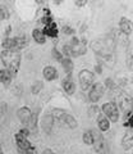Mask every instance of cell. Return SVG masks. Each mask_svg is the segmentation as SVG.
I'll use <instances>...</instances> for the list:
<instances>
[{"label": "cell", "mask_w": 133, "mask_h": 154, "mask_svg": "<svg viewBox=\"0 0 133 154\" xmlns=\"http://www.w3.org/2000/svg\"><path fill=\"white\" fill-rule=\"evenodd\" d=\"M28 45V38L25 36H16V37H4L1 41L3 50H10V51H18L25 49Z\"/></svg>", "instance_id": "7a4b0ae2"}, {"label": "cell", "mask_w": 133, "mask_h": 154, "mask_svg": "<svg viewBox=\"0 0 133 154\" xmlns=\"http://www.w3.org/2000/svg\"><path fill=\"white\" fill-rule=\"evenodd\" d=\"M61 32L63 33H65L66 36H72V35H74L75 33V31L73 30L70 26H68V25H65V26H63V28H61Z\"/></svg>", "instance_id": "4dcf8cb0"}, {"label": "cell", "mask_w": 133, "mask_h": 154, "mask_svg": "<svg viewBox=\"0 0 133 154\" xmlns=\"http://www.w3.org/2000/svg\"><path fill=\"white\" fill-rule=\"evenodd\" d=\"M120 145L124 150H128V149L133 148V130H127L126 134L123 135Z\"/></svg>", "instance_id": "9a60e30c"}, {"label": "cell", "mask_w": 133, "mask_h": 154, "mask_svg": "<svg viewBox=\"0 0 133 154\" xmlns=\"http://www.w3.org/2000/svg\"><path fill=\"white\" fill-rule=\"evenodd\" d=\"M0 154H4V152H3V149L0 148Z\"/></svg>", "instance_id": "d590c367"}, {"label": "cell", "mask_w": 133, "mask_h": 154, "mask_svg": "<svg viewBox=\"0 0 133 154\" xmlns=\"http://www.w3.org/2000/svg\"><path fill=\"white\" fill-rule=\"evenodd\" d=\"M42 32H44V35L47 36V37H51V38H55L58 37L59 35V30H58V25H56V22H51L49 25L44 26L42 28Z\"/></svg>", "instance_id": "4fadbf2b"}, {"label": "cell", "mask_w": 133, "mask_h": 154, "mask_svg": "<svg viewBox=\"0 0 133 154\" xmlns=\"http://www.w3.org/2000/svg\"><path fill=\"white\" fill-rule=\"evenodd\" d=\"M54 118L51 117V114H45L44 118H42V128L46 134H50L51 132V128H53V125H54Z\"/></svg>", "instance_id": "d6986e66"}, {"label": "cell", "mask_w": 133, "mask_h": 154, "mask_svg": "<svg viewBox=\"0 0 133 154\" xmlns=\"http://www.w3.org/2000/svg\"><path fill=\"white\" fill-rule=\"evenodd\" d=\"M36 127H37V116L32 113V117L30 119V122L27 123V128L30 130V132H31V130H35Z\"/></svg>", "instance_id": "83f0119b"}, {"label": "cell", "mask_w": 133, "mask_h": 154, "mask_svg": "<svg viewBox=\"0 0 133 154\" xmlns=\"http://www.w3.org/2000/svg\"><path fill=\"white\" fill-rule=\"evenodd\" d=\"M101 113L110 121V123H118L120 119V110L115 102H106L101 105Z\"/></svg>", "instance_id": "5b68a950"}, {"label": "cell", "mask_w": 133, "mask_h": 154, "mask_svg": "<svg viewBox=\"0 0 133 154\" xmlns=\"http://www.w3.org/2000/svg\"><path fill=\"white\" fill-rule=\"evenodd\" d=\"M105 94V86L102 82H95L88 90V100L92 104H96L100 102V99Z\"/></svg>", "instance_id": "9c48e42d"}, {"label": "cell", "mask_w": 133, "mask_h": 154, "mask_svg": "<svg viewBox=\"0 0 133 154\" xmlns=\"http://www.w3.org/2000/svg\"><path fill=\"white\" fill-rule=\"evenodd\" d=\"M115 104L118 105L119 110H123V112H127L129 110L133 105V99L131 98V95H128L127 91L124 90H118L117 91V102Z\"/></svg>", "instance_id": "ba28073f"}, {"label": "cell", "mask_w": 133, "mask_h": 154, "mask_svg": "<svg viewBox=\"0 0 133 154\" xmlns=\"http://www.w3.org/2000/svg\"><path fill=\"white\" fill-rule=\"evenodd\" d=\"M51 55H53V58H54L56 62H61V60H63V58H64V55L61 54V53L58 49H56L55 46L51 49Z\"/></svg>", "instance_id": "f1b7e54d"}, {"label": "cell", "mask_w": 133, "mask_h": 154, "mask_svg": "<svg viewBox=\"0 0 133 154\" xmlns=\"http://www.w3.org/2000/svg\"><path fill=\"white\" fill-rule=\"evenodd\" d=\"M100 113H101V109H100L97 105H92V107L90 108V110H88V114L91 116V117H93V118H96Z\"/></svg>", "instance_id": "f546056e"}, {"label": "cell", "mask_w": 133, "mask_h": 154, "mask_svg": "<svg viewBox=\"0 0 133 154\" xmlns=\"http://www.w3.org/2000/svg\"><path fill=\"white\" fill-rule=\"evenodd\" d=\"M92 134L95 137V144H93L95 152L97 154H108L109 153V144L105 140V137H104L102 132H100L99 130H92Z\"/></svg>", "instance_id": "52a82bcc"}, {"label": "cell", "mask_w": 133, "mask_h": 154, "mask_svg": "<svg viewBox=\"0 0 133 154\" xmlns=\"http://www.w3.org/2000/svg\"><path fill=\"white\" fill-rule=\"evenodd\" d=\"M131 154H133V153H131Z\"/></svg>", "instance_id": "f35d334b"}, {"label": "cell", "mask_w": 133, "mask_h": 154, "mask_svg": "<svg viewBox=\"0 0 133 154\" xmlns=\"http://www.w3.org/2000/svg\"><path fill=\"white\" fill-rule=\"evenodd\" d=\"M14 139H16V144H17V150L18 149H26L30 148L32 144L30 143V140L27 139L26 135H23L22 132H17L14 135Z\"/></svg>", "instance_id": "5bb4252c"}, {"label": "cell", "mask_w": 133, "mask_h": 154, "mask_svg": "<svg viewBox=\"0 0 133 154\" xmlns=\"http://www.w3.org/2000/svg\"><path fill=\"white\" fill-rule=\"evenodd\" d=\"M82 140L83 143L86 144L88 146H93L95 144V137H93V134H92V130H87V131H84L83 135H82Z\"/></svg>", "instance_id": "603a6c76"}, {"label": "cell", "mask_w": 133, "mask_h": 154, "mask_svg": "<svg viewBox=\"0 0 133 154\" xmlns=\"http://www.w3.org/2000/svg\"><path fill=\"white\" fill-rule=\"evenodd\" d=\"M9 9L7 8V5H4V4H0V23H1L4 19H8L9 18Z\"/></svg>", "instance_id": "d4e9b609"}, {"label": "cell", "mask_w": 133, "mask_h": 154, "mask_svg": "<svg viewBox=\"0 0 133 154\" xmlns=\"http://www.w3.org/2000/svg\"><path fill=\"white\" fill-rule=\"evenodd\" d=\"M108 154H114V153H108Z\"/></svg>", "instance_id": "8d00e7d4"}, {"label": "cell", "mask_w": 133, "mask_h": 154, "mask_svg": "<svg viewBox=\"0 0 133 154\" xmlns=\"http://www.w3.org/2000/svg\"><path fill=\"white\" fill-rule=\"evenodd\" d=\"M74 4L77 7H83V5H86V4H87V2H84V0H82V2H79V0H75Z\"/></svg>", "instance_id": "836d02e7"}, {"label": "cell", "mask_w": 133, "mask_h": 154, "mask_svg": "<svg viewBox=\"0 0 133 154\" xmlns=\"http://www.w3.org/2000/svg\"><path fill=\"white\" fill-rule=\"evenodd\" d=\"M132 109H133V105H132Z\"/></svg>", "instance_id": "74e56055"}, {"label": "cell", "mask_w": 133, "mask_h": 154, "mask_svg": "<svg viewBox=\"0 0 133 154\" xmlns=\"http://www.w3.org/2000/svg\"><path fill=\"white\" fill-rule=\"evenodd\" d=\"M78 82L79 88L83 91L90 90V88L95 84V72L90 69H82L78 73Z\"/></svg>", "instance_id": "8992f818"}, {"label": "cell", "mask_w": 133, "mask_h": 154, "mask_svg": "<svg viewBox=\"0 0 133 154\" xmlns=\"http://www.w3.org/2000/svg\"><path fill=\"white\" fill-rule=\"evenodd\" d=\"M118 27H119V31L122 35H124L127 37L133 33V21H131L127 17H120L119 22H118Z\"/></svg>", "instance_id": "30bf717a"}, {"label": "cell", "mask_w": 133, "mask_h": 154, "mask_svg": "<svg viewBox=\"0 0 133 154\" xmlns=\"http://www.w3.org/2000/svg\"><path fill=\"white\" fill-rule=\"evenodd\" d=\"M104 86H105V90L108 89L109 91H111V93H117V91L119 90V85L113 79H106L105 82H104Z\"/></svg>", "instance_id": "cb8c5ba5"}, {"label": "cell", "mask_w": 133, "mask_h": 154, "mask_svg": "<svg viewBox=\"0 0 133 154\" xmlns=\"http://www.w3.org/2000/svg\"><path fill=\"white\" fill-rule=\"evenodd\" d=\"M17 117L19 118V121L23 125H26L27 126V123L30 122V119L32 117V110L28 107H21L19 109L17 110Z\"/></svg>", "instance_id": "7c38bea8"}, {"label": "cell", "mask_w": 133, "mask_h": 154, "mask_svg": "<svg viewBox=\"0 0 133 154\" xmlns=\"http://www.w3.org/2000/svg\"><path fill=\"white\" fill-rule=\"evenodd\" d=\"M96 121H97V127H99L100 132H108L109 130H110V121H109L102 113H100L97 116Z\"/></svg>", "instance_id": "2e32d148"}, {"label": "cell", "mask_w": 133, "mask_h": 154, "mask_svg": "<svg viewBox=\"0 0 133 154\" xmlns=\"http://www.w3.org/2000/svg\"><path fill=\"white\" fill-rule=\"evenodd\" d=\"M0 59L1 63L5 67V69L10 73L13 77L18 75V71L21 68V60L22 55L18 51H10V50H3L0 53Z\"/></svg>", "instance_id": "6da1fadb"}, {"label": "cell", "mask_w": 133, "mask_h": 154, "mask_svg": "<svg viewBox=\"0 0 133 154\" xmlns=\"http://www.w3.org/2000/svg\"><path fill=\"white\" fill-rule=\"evenodd\" d=\"M61 88H63L64 93L66 95H73L75 93V89L77 88H75L74 81L72 80V75H68L63 81H61Z\"/></svg>", "instance_id": "8fae6325"}, {"label": "cell", "mask_w": 133, "mask_h": 154, "mask_svg": "<svg viewBox=\"0 0 133 154\" xmlns=\"http://www.w3.org/2000/svg\"><path fill=\"white\" fill-rule=\"evenodd\" d=\"M51 117L54 118V121H58L59 123L64 125V126H66L70 130L78 127L77 119H75L72 114L66 113L65 110H63V109H58V108L53 109V112H51Z\"/></svg>", "instance_id": "3957f363"}, {"label": "cell", "mask_w": 133, "mask_h": 154, "mask_svg": "<svg viewBox=\"0 0 133 154\" xmlns=\"http://www.w3.org/2000/svg\"><path fill=\"white\" fill-rule=\"evenodd\" d=\"M32 37H33V40L40 45H44L46 42V36L44 35L41 28H35V30L32 31Z\"/></svg>", "instance_id": "44dd1931"}, {"label": "cell", "mask_w": 133, "mask_h": 154, "mask_svg": "<svg viewBox=\"0 0 133 154\" xmlns=\"http://www.w3.org/2000/svg\"><path fill=\"white\" fill-rule=\"evenodd\" d=\"M42 88H44V84H42V81H36V82H33L32 88H31V93H32L33 95L39 94L40 91L42 90Z\"/></svg>", "instance_id": "484cf974"}, {"label": "cell", "mask_w": 133, "mask_h": 154, "mask_svg": "<svg viewBox=\"0 0 133 154\" xmlns=\"http://www.w3.org/2000/svg\"><path fill=\"white\" fill-rule=\"evenodd\" d=\"M60 64H61V67H63V69H64V72L66 73V76H68V75H72V72H73V69H74V64H73L72 58L64 57L63 60L60 62Z\"/></svg>", "instance_id": "ffe728a7"}, {"label": "cell", "mask_w": 133, "mask_h": 154, "mask_svg": "<svg viewBox=\"0 0 133 154\" xmlns=\"http://www.w3.org/2000/svg\"><path fill=\"white\" fill-rule=\"evenodd\" d=\"M95 72H96V73H99V75H101V73H102V66L97 63L96 66H95Z\"/></svg>", "instance_id": "d6a6232c"}, {"label": "cell", "mask_w": 133, "mask_h": 154, "mask_svg": "<svg viewBox=\"0 0 133 154\" xmlns=\"http://www.w3.org/2000/svg\"><path fill=\"white\" fill-rule=\"evenodd\" d=\"M68 45H69V50H70V57L78 58L87 53V40L84 37L78 38V37L73 36Z\"/></svg>", "instance_id": "277c9868"}, {"label": "cell", "mask_w": 133, "mask_h": 154, "mask_svg": "<svg viewBox=\"0 0 133 154\" xmlns=\"http://www.w3.org/2000/svg\"><path fill=\"white\" fill-rule=\"evenodd\" d=\"M42 75H44L46 81H54V80L58 79V76H59L58 71H56V68L53 66H46L44 68V71H42Z\"/></svg>", "instance_id": "e0dca14e"}, {"label": "cell", "mask_w": 133, "mask_h": 154, "mask_svg": "<svg viewBox=\"0 0 133 154\" xmlns=\"http://www.w3.org/2000/svg\"><path fill=\"white\" fill-rule=\"evenodd\" d=\"M41 154H55V153H54V150H51V149H49V148H46V149H45V150H44V152H42Z\"/></svg>", "instance_id": "e575fe53"}, {"label": "cell", "mask_w": 133, "mask_h": 154, "mask_svg": "<svg viewBox=\"0 0 133 154\" xmlns=\"http://www.w3.org/2000/svg\"><path fill=\"white\" fill-rule=\"evenodd\" d=\"M123 118H124V122H123L124 127L133 130V109L132 108L129 110H127V112H124V117Z\"/></svg>", "instance_id": "7402d4cb"}, {"label": "cell", "mask_w": 133, "mask_h": 154, "mask_svg": "<svg viewBox=\"0 0 133 154\" xmlns=\"http://www.w3.org/2000/svg\"><path fill=\"white\" fill-rule=\"evenodd\" d=\"M12 80H13V76L9 73L5 68L0 69V84H1L4 88H9L12 84Z\"/></svg>", "instance_id": "ac0fdd59"}, {"label": "cell", "mask_w": 133, "mask_h": 154, "mask_svg": "<svg viewBox=\"0 0 133 154\" xmlns=\"http://www.w3.org/2000/svg\"><path fill=\"white\" fill-rule=\"evenodd\" d=\"M126 64H127V67H128V68H129L131 71H133V53H131V54L127 57Z\"/></svg>", "instance_id": "1f68e13d"}, {"label": "cell", "mask_w": 133, "mask_h": 154, "mask_svg": "<svg viewBox=\"0 0 133 154\" xmlns=\"http://www.w3.org/2000/svg\"><path fill=\"white\" fill-rule=\"evenodd\" d=\"M18 154H39V153H37L36 146L31 145L30 148H26V149H18Z\"/></svg>", "instance_id": "4316f807"}]
</instances>
